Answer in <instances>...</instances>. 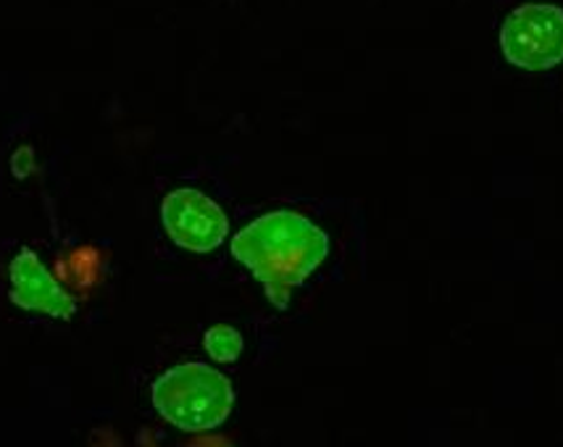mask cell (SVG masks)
<instances>
[{
  "label": "cell",
  "mask_w": 563,
  "mask_h": 447,
  "mask_svg": "<svg viewBox=\"0 0 563 447\" xmlns=\"http://www.w3.org/2000/svg\"><path fill=\"white\" fill-rule=\"evenodd\" d=\"M500 51L525 71H548L563 62V9L553 3L519 5L500 30Z\"/></svg>",
  "instance_id": "3"
},
{
  "label": "cell",
  "mask_w": 563,
  "mask_h": 447,
  "mask_svg": "<svg viewBox=\"0 0 563 447\" xmlns=\"http://www.w3.org/2000/svg\"><path fill=\"white\" fill-rule=\"evenodd\" d=\"M153 409L187 435L219 429L234 409V390L224 373L203 364L172 366L153 382Z\"/></svg>",
  "instance_id": "2"
},
{
  "label": "cell",
  "mask_w": 563,
  "mask_h": 447,
  "mask_svg": "<svg viewBox=\"0 0 563 447\" xmlns=\"http://www.w3.org/2000/svg\"><path fill=\"white\" fill-rule=\"evenodd\" d=\"M203 348L217 364H232L243 353V335L230 324H217L203 335Z\"/></svg>",
  "instance_id": "6"
},
{
  "label": "cell",
  "mask_w": 563,
  "mask_h": 447,
  "mask_svg": "<svg viewBox=\"0 0 563 447\" xmlns=\"http://www.w3.org/2000/svg\"><path fill=\"white\" fill-rule=\"evenodd\" d=\"M230 248L234 261L264 287L274 309L287 311L295 287L303 284L330 256V237L303 213L272 211L243 226Z\"/></svg>",
  "instance_id": "1"
},
{
  "label": "cell",
  "mask_w": 563,
  "mask_h": 447,
  "mask_svg": "<svg viewBox=\"0 0 563 447\" xmlns=\"http://www.w3.org/2000/svg\"><path fill=\"white\" fill-rule=\"evenodd\" d=\"M161 224L174 245L190 253H211L230 235V219L209 195L192 187L174 190L161 203Z\"/></svg>",
  "instance_id": "4"
},
{
  "label": "cell",
  "mask_w": 563,
  "mask_h": 447,
  "mask_svg": "<svg viewBox=\"0 0 563 447\" xmlns=\"http://www.w3.org/2000/svg\"><path fill=\"white\" fill-rule=\"evenodd\" d=\"M11 303L22 311L45 313V316L69 322L77 313V300L64 290V284L53 277L48 266L40 261L32 248H22L9 266Z\"/></svg>",
  "instance_id": "5"
}]
</instances>
